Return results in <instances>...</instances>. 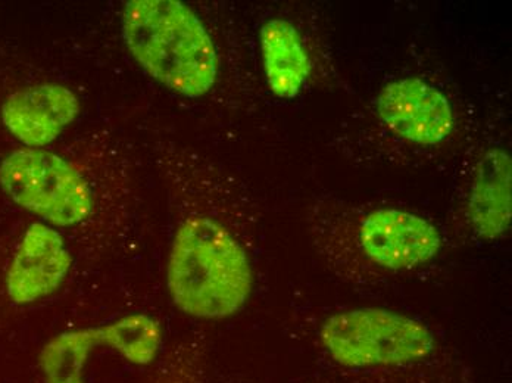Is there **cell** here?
Wrapping results in <instances>:
<instances>
[{"instance_id": "2", "label": "cell", "mask_w": 512, "mask_h": 383, "mask_svg": "<svg viewBox=\"0 0 512 383\" xmlns=\"http://www.w3.org/2000/svg\"><path fill=\"white\" fill-rule=\"evenodd\" d=\"M127 48L168 89L201 98L214 86L218 58L198 15L177 0H131L124 6Z\"/></svg>"}, {"instance_id": "1", "label": "cell", "mask_w": 512, "mask_h": 383, "mask_svg": "<svg viewBox=\"0 0 512 383\" xmlns=\"http://www.w3.org/2000/svg\"><path fill=\"white\" fill-rule=\"evenodd\" d=\"M167 276L174 304L189 316L209 320L236 314L254 283L245 249L223 224L208 217L181 224Z\"/></svg>"}, {"instance_id": "4", "label": "cell", "mask_w": 512, "mask_h": 383, "mask_svg": "<svg viewBox=\"0 0 512 383\" xmlns=\"http://www.w3.org/2000/svg\"><path fill=\"white\" fill-rule=\"evenodd\" d=\"M6 195L56 227H73L89 219L93 195L80 173L64 158L43 149H20L0 164Z\"/></svg>"}, {"instance_id": "8", "label": "cell", "mask_w": 512, "mask_h": 383, "mask_svg": "<svg viewBox=\"0 0 512 383\" xmlns=\"http://www.w3.org/2000/svg\"><path fill=\"white\" fill-rule=\"evenodd\" d=\"M80 114L77 96L58 84L20 90L6 99V129L28 148L40 149L56 139Z\"/></svg>"}, {"instance_id": "7", "label": "cell", "mask_w": 512, "mask_h": 383, "mask_svg": "<svg viewBox=\"0 0 512 383\" xmlns=\"http://www.w3.org/2000/svg\"><path fill=\"white\" fill-rule=\"evenodd\" d=\"M71 263L64 239L55 229L31 224L6 274L8 297L20 305L49 297L64 283Z\"/></svg>"}, {"instance_id": "3", "label": "cell", "mask_w": 512, "mask_h": 383, "mask_svg": "<svg viewBox=\"0 0 512 383\" xmlns=\"http://www.w3.org/2000/svg\"><path fill=\"white\" fill-rule=\"evenodd\" d=\"M321 344L340 366H404L432 356L436 339L427 326L383 308H355L324 322Z\"/></svg>"}, {"instance_id": "10", "label": "cell", "mask_w": 512, "mask_h": 383, "mask_svg": "<svg viewBox=\"0 0 512 383\" xmlns=\"http://www.w3.org/2000/svg\"><path fill=\"white\" fill-rule=\"evenodd\" d=\"M261 52L271 92L282 99L298 96L311 74V61L296 27L279 18L265 23Z\"/></svg>"}, {"instance_id": "5", "label": "cell", "mask_w": 512, "mask_h": 383, "mask_svg": "<svg viewBox=\"0 0 512 383\" xmlns=\"http://www.w3.org/2000/svg\"><path fill=\"white\" fill-rule=\"evenodd\" d=\"M340 239L365 276L408 272L430 263L442 248L439 230L423 217L379 208L365 213Z\"/></svg>"}, {"instance_id": "6", "label": "cell", "mask_w": 512, "mask_h": 383, "mask_svg": "<svg viewBox=\"0 0 512 383\" xmlns=\"http://www.w3.org/2000/svg\"><path fill=\"white\" fill-rule=\"evenodd\" d=\"M377 114L395 135L418 145H436L454 129L446 96L418 77L386 84L377 98Z\"/></svg>"}, {"instance_id": "11", "label": "cell", "mask_w": 512, "mask_h": 383, "mask_svg": "<svg viewBox=\"0 0 512 383\" xmlns=\"http://www.w3.org/2000/svg\"><path fill=\"white\" fill-rule=\"evenodd\" d=\"M96 347H106L105 326L70 330L43 347L39 364L46 383H86L84 367Z\"/></svg>"}, {"instance_id": "12", "label": "cell", "mask_w": 512, "mask_h": 383, "mask_svg": "<svg viewBox=\"0 0 512 383\" xmlns=\"http://www.w3.org/2000/svg\"><path fill=\"white\" fill-rule=\"evenodd\" d=\"M106 347L117 351L128 363L149 366L158 356L162 330L152 317L133 314L105 325Z\"/></svg>"}, {"instance_id": "9", "label": "cell", "mask_w": 512, "mask_h": 383, "mask_svg": "<svg viewBox=\"0 0 512 383\" xmlns=\"http://www.w3.org/2000/svg\"><path fill=\"white\" fill-rule=\"evenodd\" d=\"M512 161L504 149L486 152L474 176L468 199V217L474 232L495 241L510 229Z\"/></svg>"}]
</instances>
